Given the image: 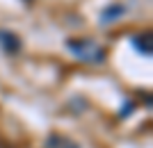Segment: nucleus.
I'll return each mask as SVG.
<instances>
[{"label": "nucleus", "instance_id": "nucleus-5", "mask_svg": "<svg viewBox=\"0 0 153 148\" xmlns=\"http://www.w3.org/2000/svg\"><path fill=\"white\" fill-rule=\"evenodd\" d=\"M133 46L144 55V57L151 55V41H149V34H140V37H135L133 39Z\"/></svg>", "mask_w": 153, "mask_h": 148}, {"label": "nucleus", "instance_id": "nucleus-1", "mask_svg": "<svg viewBox=\"0 0 153 148\" xmlns=\"http://www.w3.org/2000/svg\"><path fill=\"white\" fill-rule=\"evenodd\" d=\"M73 55H76L80 62H89V64H101L103 59H105V50H103L101 46L91 41V39H78V41H69L66 43Z\"/></svg>", "mask_w": 153, "mask_h": 148}, {"label": "nucleus", "instance_id": "nucleus-3", "mask_svg": "<svg viewBox=\"0 0 153 148\" xmlns=\"http://www.w3.org/2000/svg\"><path fill=\"white\" fill-rule=\"evenodd\" d=\"M126 14V5H121V2H117V5H110L105 12L101 14V23H114V21H119Z\"/></svg>", "mask_w": 153, "mask_h": 148}, {"label": "nucleus", "instance_id": "nucleus-4", "mask_svg": "<svg viewBox=\"0 0 153 148\" xmlns=\"http://www.w3.org/2000/svg\"><path fill=\"white\" fill-rule=\"evenodd\" d=\"M46 146L48 148H78V144L71 141L69 137H64V135H53V137H48Z\"/></svg>", "mask_w": 153, "mask_h": 148}, {"label": "nucleus", "instance_id": "nucleus-2", "mask_svg": "<svg viewBox=\"0 0 153 148\" xmlns=\"http://www.w3.org/2000/svg\"><path fill=\"white\" fill-rule=\"evenodd\" d=\"M0 46H2V50L7 55H16L21 50V39L19 34L9 32V30H0Z\"/></svg>", "mask_w": 153, "mask_h": 148}]
</instances>
